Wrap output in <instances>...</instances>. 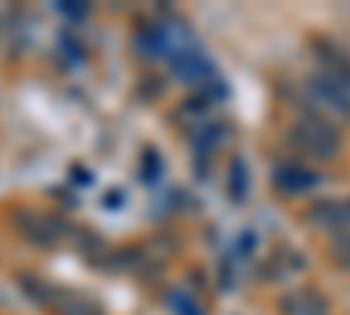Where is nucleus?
Segmentation results:
<instances>
[{
  "label": "nucleus",
  "mask_w": 350,
  "mask_h": 315,
  "mask_svg": "<svg viewBox=\"0 0 350 315\" xmlns=\"http://www.w3.org/2000/svg\"><path fill=\"white\" fill-rule=\"evenodd\" d=\"M305 102H308L312 116L326 120L333 126L347 123L350 120V77L319 70L315 77L305 81Z\"/></svg>",
  "instance_id": "obj_1"
},
{
  "label": "nucleus",
  "mask_w": 350,
  "mask_h": 315,
  "mask_svg": "<svg viewBox=\"0 0 350 315\" xmlns=\"http://www.w3.org/2000/svg\"><path fill=\"white\" fill-rule=\"evenodd\" d=\"M291 144H295L301 154H308V158L329 161V158L340 154L343 137H340V126H333L326 120L312 116V112H305V116H298L295 126H291Z\"/></svg>",
  "instance_id": "obj_2"
},
{
  "label": "nucleus",
  "mask_w": 350,
  "mask_h": 315,
  "mask_svg": "<svg viewBox=\"0 0 350 315\" xmlns=\"http://www.w3.org/2000/svg\"><path fill=\"white\" fill-rule=\"evenodd\" d=\"M14 224H18V232L32 245H39V249H53L56 242L64 238V232H67L64 221H56L49 214H39V210H18Z\"/></svg>",
  "instance_id": "obj_3"
},
{
  "label": "nucleus",
  "mask_w": 350,
  "mask_h": 315,
  "mask_svg": "<svg viewBox=\"0 0 350 315\" xmlns=\"http://www.w3.org/2000/svg\"><path fill=\"white\" fill-rule=\"evenodd\" d=\"M172 74L179 77L183 84H207L214 77V64L207 53H200V46L183 49V53H172Z\"/></svg>",
  "instance_id": "obj_4"
},
{
  "label": "nucleus",
  "mask_w": 350,
  "mask_h": 315,
  "mask_svg": "<svg viewBox=\"0 0 350 315\" xmlns=\"http://www.w3.org/2000/svg\"><path fill=\"white\" fill-rule=\"evenodd\" d=\"M305 221L312 228H319V232H343V228H350V210L347 204H340V200H315V204L305 210Z\"/></svg>",
  "instance_id": "obj_5"
},
{
  "label": "nucleus",
  "mask_w": 350,
  "mask_h": 315,
  "mask_svg": "<svg viewBox=\"0 0 350 315\" xmlns=\"http://www.w3.org/2000/svg\"><path fill=\"white\" fill-rule=\"evenodd\" d=\"M319 182H323V176L319 172H312V168H305V165H277L273 168V186L280 189V193H287V196H301V193H308V189H315Z\"/></svg>",
  "instance_id": "obj_6"
},
{
  "label": "nucleus",
  "mask_w": 350,
  "mask_h": 315,
  "mask_svg": "<svg viewBox=\"0 0 350 315\" xmlns=\"http://www.w3.org/2000/svg\"><path fill=\"white\" fill-rule=\"evenodd\" d=\"M284 315H326V298L315 288H295L280 298Z\"/></svg>",
  "instance_id": "obj_7"
},
{
  "label": "nucleus",
  "mask_w": 350,
  "mask_h": 315,
  "mask_svg": "<svg viewBox=\"0 0 350 315\" xmlns=\"http://www.w3.org/2000/svg\"><path fill=\"white\" fill-rule=\"evenodd\" d=\"M228 140H231V123H224V120H211L203 130L193 133V151H196L200 158H207V154L221 151Z\"/></svg>",
  "instance_id": "obj_8"
},
{
  "label": "nucleus",
  "mask_w": 350,
  "mask_h": 315,
  "mask_svg": "<svg viewBox=\"0 0 350 315\" xmlns=\"http://www.w3.org/2000/svg\"><path fill=\"white\" fill-rule=\"evenodd\" d=\"M211 120H217V116H214V102H211V98L193 95V98H186V102L179 105V123H183L189 133L203 130V126H207Z\"/></svg>",
  "instance_id": "obj_9"
},
{
  "label": "nucleus",
  "mask_w": 350,
  "mask_h": 315,
  "mask_svg": "<svg viewBox=\"0 0 350 315\" xmlns=\"http://www.w3.org/2000/svg\"><path fill=\"white\" fill-rule=\"evenodd\" d=\"M319 56H323V70H326V74L350 77V53H347L340 42L323 39V42H319Z\"/></svg>",
  "instance_id": "obj_10"
},
{
  "label": "nucleus",
  "mask_w": 350,
  "mask_h": 315,
  "mask_svg": "<svg viewBox=\"0 0 350 315\" xmlns=\"http://www.w3.org/2000/svg\"><path fill=\"white\" fill-rule=\"evenodd\" d=\"M228 196H231V204H245V200H249V168H245V161H242V158L231 161Z\"/></svg>",
  "instance_id": "obj_11"
},
{
  "label": "nucleus",
  "mask_w": 350,
  "mask_h": 315,
  "mask_svg": "<svg viewBox=\"0 0 350 315\" xmlns=\"http://www.w3.org/2000/svg\"><path fill=\"white\" fill-rule=\"evenodd\" d=\"M298 270H305V256L301 252H280V256H273V266L267 270V277L280 280V277H291Z\"/></svg>",
  "instance_id": "obj_12"
},
{
  "label": "nucleus",
  "mask_w": 350,
  "mask_h": 315,
  "mask_svg": "<svg viewBox=\"0 0 350 315\" xmlns=\"http://www.w3.org/2000/svg\"><path fill=\"white\" fill-rule=\"evenodd\" d=\"M168 308H172L175 315H203V305H200L189 291H183V288L168 291Z\"/></svg>",
  "instance_id": "obj_13"
},
{
  "label": "nucleus",
  "mask_w": 350,
  "mask_h": 315,
  "mask_svg": "<svg viewBox=\"0 0 350 315\" xmlns=\"http://www.w3.org/2000/svg\"><path fill=\"white\" fill-rule=\"evenodd\" d=\"M161 168H165V161H161V154L154 148H148V151L140 154V179L148 182V186L161 179Z\"/></svg>",
  "instance_id": "obj_14"
},
{
  "label": "nucleus",
  "mask_w": 350,
  "mask_h": 315,
  "mask_svg": "<svg viewBox=\"0 0 350 315\" xmlns=\"http://www.w3.org/2000/svg\"><path fill=\"white\" fill-rule=\"evenodd\" d=\"M56 315H102V308L95 301H88V298H64L60 305H56Z\"/></svg>",
  "instance_id": "obj_15"
},
{
  "label": "nucleus",
  "mask_w": 350,
  "mask_h": 315,
  "mask_svg": "<svg viewBox=\"0 0 350 315\" xmlns=\"http://www.w3.org/2000/svg\"><path fill=\"white\" fill-rule=\"evenodd\" d=\"M333 256L340 266H350V228H343V232L333 235Z\"/></svg>",
  "instance_id": "obj_16"
},
{
  "label": "nucleus",
  "mask_w": 350,
  "mask_h": 315,
  "mask_svg": "<svg viewBox=\"0 0 350 315\" xmlns=\"http://www.w3.org/2000/svg\"><path fill=\"white\" fill-rule=\"evenodd\" d=\"M60 11H64L70 21H81V18H88V4H60Z\"/></svg>",
  "instance_id": "obj_17"
},
{
  "label": "nucleus",
  "mask_w": 350,
  "mask_h": 315,
  "mask_svg": "<svg viewBox=\"0 0 350 315\" xmlns=\"http://www.w3.org/2000/svg\"><path fill=\"white\" fill-rule=\"evenodd\" d=\"M105 207H109V210H120V207H123V193H120V189H109Z\"/></svg>",
  "instance_id": "obj_18"
},
{
  "label": "nucleus",
  "mask_w": 350,
  "mask_h": 315,
  "mask_svg": "<svg viewBox=\"0 0 350 315\" xmlns=\"http://www.w3.org/2000/svg\"><path fill=\"white\" fill-rule=\"evenodd\" d=\"M347 210H350V204H347Z\"/></svg>",
  "instance_id": "obj_19"
}]
</instances>
